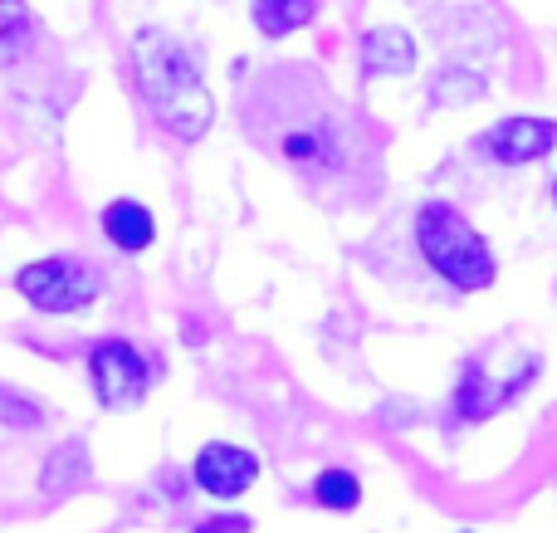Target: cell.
<instances>
[{"mask_svg":"<svg viewBox=\"0 0 557 533\" xmlns=\"http://www.w3.org/2000/svg\"><path fill=\"white\" fill-rule=\"evenodd\" d=\"M264 117L270 127H255V137H264L284 162L304 172H343L352 162V123L313 69H274L260 94L245 103V123H264Z\"/></svg>","mask_w":557,"mask_h":533,"instance_id":"1","label":"cell"},{"mask_svg":"<svg viewBox=\"0 0 557 533\" xmlns=\"http://www.w3.org/2000/svg\"><path fill=\"white\" fill-rule=\"evenodd\" d=\"M133 64H137V88H143L152 117L182 142H196V137L211 127L215 103L206 94L201 64L186 45H176L162 29H143L133 45Z\"/></svg>","mask_w":557,"mask_h":533,"instance_id":"2","label":"cell"},{"mask_svg":"<svg viewBox=\"0 0 557 533\" xmlns=\"http://www.w3.org/2000/svg\"><path fill=\"white\" fill-rule=\"evenodd\" d=\"M416 245H421L425 264H431L445 284H455L460 294L490 289L494 274H499L484 235L445 201H425L421 211H416Z\"/></svg>","mask_w":557,"mask_h":533,"instance_id":"3","label":"cell"},{"mask_svg":"<svg viewBox=\"0 0 557 533\" xmlns=\"http://www.w3.org/2000/svg\"><path fill=\"white\" fill-rule=\"evenodd\" d=\"M15 289L39 313H84L103 294V270L88 260H74V255H54V260L25 264L15 274Z\"/></svg>","mask_w":557,"mask_h":533,"instance_id":"4","label":"cell"},{"mask_svg":"<svg viewBox=\"0 0 557 533\" xmlns=\"http://www.w3.org/2000/svg\"><path fill=\"white\" fill-rule=\"evenodd\" d=\"M88 382H94V397L103 401V407L127 411L147 397L152 368H147V358L127 338H103L88 352Z\"/></svg>","mask_w":557,"mask_h":533,"instance_id":"5","label":"cell"},{"mask_svg":"<svg viewBox=\"0 0 557 533\" xmlns=\"http://www.w3.org/2000/svg\"><path fill=\"white\" fill-rule=\"evenodd\" d=\"M191 480L196 489H206L211 499H240L245 489L260 480V456L231 441H211L201 446V456L191 460Z\"/></svg>","mask_w":557,"mask_h":533,"instance_id":"6","label":"cell"},{"mask_svg":"<svg viewBox=\"0 0 557 533\" xmlns=\"http://www.w3.org/2000/svg\"><path fill=\"white\" fill-rule=\"evenodd\" d=\"M480 147L494 157L499 166H523V162H539L557 147V123L553 117H504L494 123L490 133L480 137Z\"/></svg>","mask_w":557,"mask_h":533,"instance_id":"7","label":"cell"},{"mask_svg":"<svg viewBox=\"0 0 557 533\" xmlns=\"http://www.w3.org/2000/svg\"><path fill=\"white\" fill-rule=\"evenodd\" d=\"M94 466H88V446L84 441H64V446L49 450L45 470H39V495L45 499H69L74 489L88 485Z\"/></svg>","mask_w":557,"mask_h":533,"instance_id":"8","label":"cell"},{"mask_svg":"<svg viewBox=\"0 0 557 533\" xmlns=\"http://www.w3.org/2000/svg\"><path fill=\"white\" fill-rule=\"evenodd\" d=\"M103 235L117 245L123 255H143L147 245L157 240V221H152V211H147L143 201H113V206H103Z\"/></svg>","mask_w":557,"mask_h":533,"instance_id":"9","label":"cell"},{"mask_svg":"<svg viewBox=\"0 0 557 533\" xmlns=\"http://www.w3.org/2000/svg\"><path fill=\"white\" fill-rule=\"evenodd\" d=\"M519 392V382H509V387H499V382L490 377V372H480L470 362L460 377V387H455V411H460L465 421H490L494 411H504V401Z\"/></svg>","mask_w":557,"mask_h":533,"instance_id":"10","label":"cell"},{"mask_svg":"<svg viewBox=\"0 0 557 533\" xmlns=\"http://www.w3.org/2000/svg\"><path fill=\"white\" fill-rule=\"evenodd\" d=\"M416 64V45L406 29L396 25H382L362 39V69L367 74H411Z\"/></svg>","mask_w":557,"mask_h":533,"instance_id":"11","label":"cell"},{"mask_svg":"<svg viewBox=\"0 0 557 533\" xmlns=\"http://www.w3.org/2000/svg\"><path fill=\"white\" fill-rule=\"evenodd\" d=\"M318 0H250V15L255 25H260V35H294V29H304L308 20H313Z\"/></svg>","mask_w":557,"mask_h":533,"instance_id":"12","label":"cell"},{"mask_svg":"<svg viewBox=\"0 0 557 533\" xmlns=\"http://www.w3.org/2000/svg\"><path fill=\"white\" fill-rule=\"evenodd\" d=\"M313 505L333 509V515H352V509L362 505V480H357L352 470H343V466L318 470V480H313Z\"/></svg>","mask_w":557,"mask_h":533,"instance_id":"13","label":"cell"},{"mask_svg":"<svg viewBox=\"0 0 557 533\" xmlns=\"http://www.w3.org/2000/svg\"><path fill=\"white\" fill-rule=\"evenodd\" d=\"M484 88H490V78L484 74H474V69H460V64H450V69H441V74L431 78V98L441 108H465V103H480L484 98Z\"/></svg>","mask_w":557,"mask_h":533,"instance_id":"14","label":"cell"},{"mask_svg":"<svg viewBox=\"0 0 557 533\" xmlns=\"http://www.w3.org/2000/svg\"><path fill=\"white\" fill-rule=\"evenodd\" d=\"M29 29L35 20H29L25 0H0V64H15L20 49L29 45Z\"/></svg>","mask_w":557,"mask_h":533,"instance_id":"15","label":"cell"},{"mask_svg":"<svg viewBox=\"0 0 557 533\" xmlns=\"http://www.w3.org/2000/svg\"><path fill=\"white\" fill-rule=\"evenodd\" d=\"M0 421L25 431V426H35V421H39V407H29V401H15L10 392H0Z\"/></svg>","mask_w":557,"mask_h":533,"instance_id":"16","label":"cell"},{"mask_svg":"<svg viewBox=\"0 0 557 533\" xmlns=\"http://www.w3.org/2000/svg\"><path fill=\"white\" fill-rule=\"evenodd\" d=\"M191 533H250V519L245 515H211V519H201Z\"/></svg>","mask_w":557,"mask_h":533,"instance_id":"17","label":"cell"},{"mask_svg":"<svg viewBox=\"0 0 557 533\" xmlns=\"http://www.w3.org/2000/svg\"><path fill=\"white\" fill-rule=\"evenodd\" d=\"M553 196H557V186H553Z\"/></svg>","mask_w":557,"mask_h":533,"instance_id":"18","label":"cell"}]
</instances>
